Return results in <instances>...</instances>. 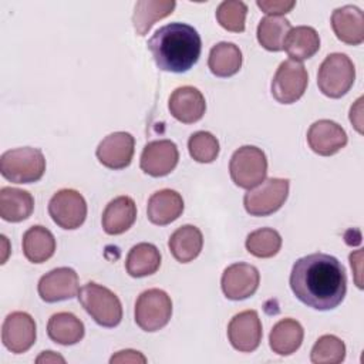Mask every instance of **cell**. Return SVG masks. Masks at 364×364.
Instances as JSON below:
<instances>
[{
	"label": "cell",
	"mask_w": 364,
	"mask_h": 364,
	"mask_svg": "<svg viewBox=\"0 0 364 364\" xmlns=\"http://www.w3.org/2000/svg\"><path fill=\"white\" fill-rule=\"evenodd\" d=\"M135 323L144 331L154 333L164 328L172 316V300L161 289L142 291L135 301Z\"/></svg>",
	"instance_id": "7"
},
{
	"label": "cell",
	"mask_w": 364,
	"mask_h": 364,
	"mask_svg": "<svg viewBox=\"0 0 364 364\" xmlns=\"http://www.w3.org/2000/svg\"><path fill=\"white\" fill-rule=\"evenodd\" d=\"M350 264L354 272V280L355 284L363 289V282H361V274H363V250H355L350 255Z\"/></svg>",
	"instance_id": "38"
},
{
	"label": "cell",
	"mask_w": 364,
	"mask_h": 364,
	"mask_svg": "<svg viewBox=\"0 0 364 364\" xmlns=\"http://www.w3.org/2000/svg\"><path fill=\"white\" fill-rule=\"evenodd\" d=\"M183 199L173 189H161L151 195L146 206V216L151 223L165 226L176 220L183 212Z\"/></svg>",
	"instance_id": "20"
},
{
	"label": "cell",
	"mask_w": 364,
	"mask_h": 364,
	"mask_svg": "<svg viewBox=\"0 0 364 364\" xmlns=\"http://www.w3.org/2000/svg\"><path fill=\"white\" fill-rule=\"evenodd\" d=\"M346 358V344L333 334H324L314 343L310 360L314 364H340Z\"/></svg>",
	"instance_id": "33"
},
{
	"label": "cell",
	"mask_w": 364,
	"mask_h": 364,
	"mask_svg": "<svg viewBox=\"0 0 364 364\" xmlns=\"http://www.w3.org/2000/svg\"><path fill=\"white\" fill-rule=\"evenodd\" d=\"M290 287L303 304L320 311L333 310L346 297V270L334 256L311 253L294 262Z\"/></svg>",
	"instance_id": "1"
},
{
	"label": "cell",
	"mask_w": 364,
	"mask_h": 364,
	"mask_svg": "<svg viewBox=\"0 0 364 364\" xmlns=\"http://www.w3.org/2000/svg\"><path fill=\"white\" fill-rule=\"evenodd\" d=\"M307 84L309 74L306 67L289 58L280 63L272 80V95L280 104H293L303 97Z\"/></svg>",
	"instance_id": "9"
},
{
	"label": "cell",
	"mask_w": 364,
	"mask_h": 364,
	"mask_svg": "<svg viewBox=\"0 0 364 364\" xmlns=\"http://www.w3.org/2000/svg\"><path fill=\"white\" fill-rule=\"evenodd\" d=\"M344 128L331 119H318L307 131V142L313 152L321 156H331L347 145Z\"/></svg>",
	"instance_id": "17"
},
{
	"label": "cell",
	"mask_w": 364,
	"mask_h": 364,
	"mask_svg": "<svg viewBox=\"0 0 364 364\" xmlns=\"http://www.w3.org/2000/svg\"><path fill=\"white\" fill-rule=\"evenodd\" d=\"M245 246L250 255L260 259H269L279 253L282 247V236L272 228H262L247 235Z\"/></svg>",
	"instance_id": "32"
},
{
	"label": "cell",
	"mask_w": 364,
	"mask_h": 364,
	"mask_svg": "<svg viewBox=\"0 0 364 364\" xmlns=\"http://www.w3.org/2000/svg\"><path fill=\"white\" fill-rule=\"evenodd\" d=\"M38 296L46 303H55L78 296V274L71 267H57L38 280Z\"/></svg>",
	"instance_id": "15"
},
{
	"label": "cell",
	"mask_w": 364,
	"mask_h": 364,
	"mask_svg": "<svg viewBox=\"0 0 364 364\" xmlns=\"http://www.w3.org/2000/svg\"><path fill=\"white\" fill-rule=\"evenodd\" d=\"M259 270L249 263H233L223 270L220 286L229 300H245L253 296L259 287Z\"/></svg>",
	"instance_id": "14"
},
{
	"label": "cell",
	"mask_w": 364,
	"mask_h": 364,
	"mask_svg": "<svg viewBox=\"0 0 364 364\" xmlns=\"http://www.w3.org/2000/svg\"><path fill=\"white\" fill-rule=\"evenodd\" d=\"M303 337L304 330L297 320L283 318L270 330L269 346L279 355H290L300 348Z\"/></svg>",
	"instance_id": "24"
},
{
	"label": "cell",
	"mask_w": 364,
	"mask_h": 364,
	"mask_svg": "<svg viewBox=\"0 0 364 364\" xmlns=\"http://www.w3.org/2000/svg\"><path fill=\"white\" fill-rule=\"evenodd\" d=\"M109 363H146V357L135 350H121L109 358Z\"/></svg>",
	"instance_id": "37"
},
{
	"label": "cell",
	"mask_w": 364,
	"mask_h": 364,
	"mask_svg": "<svg viewBox=\"0 0 364 364\" xmlns=\"http://www.w3.org/2000/svg\"><path fill=\"white\" fill-rule=\"evenodd\" d=\"M135 138L125 131H117L107 135L97 146L95 155L105 168L124 169L134 156Z\"/></svg>",
	"instance_id": "16"
},
{
	"label": "cell",
	"mask_w": 364,
	"mask_h": 364,
	"mask_svg": "<svg viewBox=\"0 0 364 364\" xmlns=\"http://www.w3.org/2000/svg\"><path fill=\"white\" fill-rule=\"evenodd\" d=\"M156 67L168 73H186L199 60L202 40L186 23H169L159 27L148 41Z\"/></svg>",
	"instance_id": "2"
},
{
	"label": "cell",
	"mask_w": 364,
	"mask_h": 364,
	"mask_svg": "<svg viewBox=\"0 0 364 364\" xmlns=\"http://www.w3.org/2000/svg\"><path fill=\"white\" fill-rule=\"evenodd\" d=\"M331 27L336 37L348 46H358L364 41V16L357 6L336 9L331 14Z\"/></svg>",
	"instance_id": "19"
},
{
	"label": "cell",
	"mask_w": 364,
	"mask_h": 364,
	"mask_svg": "<svg viewBox=\"0 0 364 364\" xmlns=\"http://www.w3.org/2000/svg\"><path fill=\"white\" fill-rule=\"evenodd\" d=\"M257 7L262 9V11H264L266 14L269 16H282V14H286L289 13L294 6H296V1L290 0H257L256 1Z\"/></svg>",
	"instance_id": "36"
},
{
	"label": "cell",
	"mask_w": 364,
	"mask_h": 364,
	"mask_svg": "<svg viewBox=\"0 0 364 364\" xmlns=\"http://www.w3.org/2000/svg\"><path fill=\"white\" fill-rule=\"evenodd\" d=\"M229 172L235 185L247 191L253 189L266 179V154L257 146L243 145L233 152L229 162Z\"/></svg>",
	"instance_id": "6"
},
{
	"label": "cell",
	"mask_w": 364,
	"mask_h": 364,
	"mask_svg": "<svg viewBox=\"0 0 364 364\" xmlns=\"http://www.w3.org/2000/svg\"><path fill=\"white\" fill-rule=\"evenodd\" d=\"M136 219V205L129 196L114 198L104 209L101 223L108 235H121L127 232Z\"/></svg>",
	"instance_id": "21"
},
{
	"label": "cell",
	"mask_w": 364,
	"mask_h": 364,
	"mask_svg": "<svg viewBox=\"0 0 364 364\" xmlns=\"http://www.w3.org/2000/svg\"><path fill=\"white\" fill-rule=\"evenodd\" d=\"M247 14L246 3L240 0H225L216 9L218 23L228 31H245V21Z\"/></svg>",
	"instance_id": "34"
},
{
	"label": "cell",
	"mask_w": 364,
	"mask_h": 364,
	"mask_svg": "<svg viewBox=\"0 0 364 364\" xmlns=\"http://www.w3.org/2000/svg\"><path fill=\"white\" fill-rule=\"evenodd\" d=\"M179 151L171 139H158L148 142L141 154V169L154 178L169 175L178 165Z\"/></svg>",
	"instance_id": "12"
},
{
	"label": "cell",
	"mask_w": 364,
	"mask_h": 364,
	"mask_svg": "<svg viewBox=\"0 0 364 364\" xmlns=\"http://www.w3.org/2000/svg\"><path fill=\"white\" fill-rule=\"evenodd\" d=\"M84 333V323L75 314L68 311L53 314L47 323V334L50 340L61 346H73L80 343Z\"/></svg>",
	"instance_id": "25"
},
{
	"label": "cell",
	"mask_w": 364,
	"mask_h": 364,
	"mask_svg": "<svg viewBox=\"0 0 364 364\" xmlns=\"http://www.w3.org/2000/svg\"><path fill=\"white\" fill-rule=\"evenodd\" d=\"M361 114H363V97H360L350 109V121L360 134H363V115Z\"/></svg>",
	"instance_id": "39"
},
{
	"label": "cell",
	"mask_w": 364,
	"mask_h": 364,
	"mask_svg": "<svg viewBox=\"0 0 364 364\" xmlns=\"http://www.w3.org/2000/svg\"><path fill=\"white\" fill-rule=\"evenodd\" d=\"M189 155L200 164H210L219 155V141L208 131H198L189 136Z\"/></svg>",
	"instance_id": "35"
},
{
	"label": "cell",
	"mask_w": 364,
	"mask_h": 364,
	"mask_svg": "<svg viewBox=\"0 0 364 364\" xmlns=\"http://www.w3.org/2000/svg\"><path fill=\"white\" fill-rule=\"evenodd\" d=\"M55 252L54 235L41 225L28 228L23 235V253L31 263H44Z\"/></svg>",
	"instance_id": "26"
},
{
	"label": "cell",
	"mask_w": 364,
	"mask_h": 364,
	"mask_svg": "<svg viewBox=\"0 0 364 364\" xmlns=\"http://www.w3.org/2000/svg\"><path fill=\"white\" fill-rule=\"evenodd\" d=\"M53 222L67 230L80 228L87 218V202L75 189H60L48 202Z\"/></svg>",
	"instance_id": "10"
},
{
	"label": "cell",
	"mask_w": 364,
	"mask_h": 364,
	"mask_svg": "<svg viewBox=\"0 0 364 364\" xmlns=\"http://www.w3.org/2000/svg\"><path fill=\"white\" fill-rule=\"evenodd\" d=\"M78 300L84 310L102 327H115L122 320V304L109 289L90 282L78 291Z\"/></svg>",
	"instance_id": "4"
},
{
	"label": "cell",
	"mask_w": 364,
	"mask_h": 364,
	"mask_svg": "<svg viewBox=\"0 0 364 364\" xmlns=\"http://www.w3.org/2000/svg\"><path fill=\"white\" fill-rule=\"evenodd\" d=\"M291 26L283 16H266L257 26V41L267 51H282Z\"/></svg>",
	"instance_id": "31"
},
{
	"label": "cell",
	"mask_w": 364,
	"mask_h": 364,
	"mask_svg": "<svg viewBox=\"0 0 364 364\" xmlns=\"http://www.w3.org/2000/svg\"><path fill=\"white\" fill-rule=\"evenodd\" d=\"M262 336V321L256 310L240 311L228 324V338L240 353L255 351L260 346Z\"/></svg>",
	"instance_id": "13"
},
{
	"label": "cell",
	"mask_w": 364,
	"mask_h": 364,
	"mask_svg": "<svg viewBox=\"0 0 364 364\" xmlns=\"http://www.w3.org/2000/svg\"><path fill=\"white\" fill-rule=\"evenodd\" d=\"M168 108L171 115L179 122L193 124L203 117L206 111V101L198 88L183 85L171 94Z\"/></svg>",
	"instance_id": "18"
},
{
	"label": "cell",
	"mask_w": 364,
	"mask_h": 364,
	"mask_svg": "<svg viewBox=\"0 0 364 364\" xmlns=\"http://www.w3.org/2000/svg\"><path fill=\"white\" fill-rule=\"evenodd\" d=\"M172 256L181 263L195 260L203 247V236L199 228L193 225H183L178 228L168 242Z\"/></svg>",
	"instance_id": "23"
},
{
	"label": "cell",
	"mask_w": 364,
	"mask_h": 364,
	"mask_svg": "<svg viewBox=\"0 0 364 364\" xmlns=\"http://www.w3.org/2000/svg\"><path fill=\"white\" fill-rule=\"evenodd\" d=\"M34 210V198L30 192L4 186L0 189V216L6 222L17 223L31 216Z\"/></svg>",
	"instance_id": "22"
},
{
	"label": "cell",
	"mask_w": 364,
	"mask_h": 364,
	"mask_svg": "<svg viewBox=\"0 0 364 364\" xmlns=\"http://www.w3.org/2000/svg\"><path fill=\"white\" fill-rule=\"evenodd\" d=\"M243 57L240 48L233 43L222 41L210 48L208 67L213 75L228 78L239 73Z\"/></svg>",
	"instance_id": "29"
},
{
	"label": "cell",
	"mask_w": 364,
	"mask_h": 364,
	"mask_svg": "<svg viewBox=\"0 0 364 364\" xmlns=\"http://www.w3.org/2000/svg\"><path fill=\"white\" fill-rule=\"evenodd\" d=\"M57 361L65 363V360L61 355H58L57 353H54V351H43L36 358V363H57Z\"/></svg>",
	"instance_id": "40"
},
{
	"label": "cell",
	"mask_w": 364,
	"mask_h": 364,
	"mask_svg": "<svg viewBox=\"0 0 364 364\" xmlns=\"http://www.w3.org/2000/svg\"><path fill=\"white\" fill-rule=\"evenodd\" d=\"M289 179H264L257 188L249 189L245 193L243 205L246 212L252 216H269L277 212L289 196Z\"/></svg>",
	"instance_id": "8"
},
{
	"label": "cell",
	"mask_w": 364,
	"mask_h": 364,
	"mask_svg": "<svg viewBox=\"0 0 364 364\" xmlns=\"http://www.w3.org/2000/svg\"><path fill=\"white\" fill-rule=\"evenodd\" d=\"M176 3L173 0H139L135 3L132 24L138 36H145L151 27L169 14H172Z\"/></svg>",
	"instance_id": "28"
},
{
	"label": "cell",
	"mask_w": 364,
	"mask_h": 364,
	"mask_svg": "<svg viewBox=\"0 0 364 364\" xmlns=\"http://www.w3.org/2000/svg\"><path fill=\"white\" fill-rule=\"evenodd\" d=\"M36 321L28 313L13 311L4 318L1 326V341L9 351L14 354L28 351L36 343Z\"/></svg>",
	"instance_id": "11"
},
{
	"label": "cell",
	"mask_w": 364,
	"mask_h": 364,
	"mask_svg": "<svg viewBox=\"0 0 364 364\" xmlns=\"http://www.w3.org/2000/svg\"><path fill=\"white\" fill-rule=\"evenodd\" d=\"M355 67L344 53H331L321 63L317 73L318 90L328 98H341L353 87Z\"/></svg>",
	"instance_id": "5"
},
{
	"label": "cell",
	"mask_w": 364,
	"mask_h": 364,
	"mask_svg": "<svg viewBox=\"0 0 364 364\" xmlns=\"http://www.w3.org/2000/svg\"><path fill=\"white\" fill-rule=\"evenodd\" d=\"M0 172L13 183H33L46 172V158L38 148L23 146L6 151L0 156Z\"/></svg>",
	"instance_id": "3"
},
{
	"label": "cell",
	"mask_w": 364,
	"mask_h": 364,
	"mask_svg": "<svg viewBox=\"0 0 364 364\" xmlns=\"http://www.w3.org/2000/svg\"><path fill=\"white\" fill-rule=\"evenodd\" d=\"M161 266V253L152 243H138L127 255L125 269L132 277H145L156 273Z\"/></svg>",
	"instance_id": "30"
},
{
	"label": "cell",
	"mask_w": 364,
	"mask_h": 364,
	"mask_svg": "<svg viewBox=\"0 0 364 364\" xmlns=\"http://www.w3.org/2000/svg\"><path fill=\"white\" fill-rule=\"evenodd\" d=\"M283 50H286L290 60L299 63L309 60L320 50L318 33L310 26L291 27L286 37Z\"/></svg>",
	"instance_id": "27"
}]
</instances>
